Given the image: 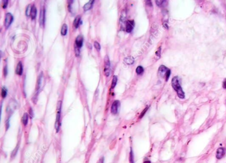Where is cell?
<instances>
[{
    "mask_svg": "<svg viewBox=\"0 0 226 163\" xmlns=\"http://www.w3.org/2000/svg\"><path fill=\"white\" fill-rule=\"evenodd\" d=\"M172 86L174 88V90L176 91V92L177 93V94H178L179 97L180 98H181V99H184L185 97V92H183V90L182 89V87H181V86L180 84L178 76H174L173 78Z\"/></svg>",
    "mask_w": 226,
    "mask_h": 163,
    "instance_id": "6da1fadb",
    "label": "cell"
},
{
    "mask_svg": "<svg viewBox=\"0 0 226 163\" xmlns=\"http://www.w3.org/2000/svg\"><path fill=\"white\" fill-rule=\"evenodd\" d=\"M170 75V70L165 66L162 65L159 67V68H158V76L162 78H164L166 81L168 80Z\"/></svg>",
    "mask_w": 226,
    "mask_h": 163,
    "instance_id": "7a4b0ae2",
    "label": "cell"
},
{
    "mask_svg": "<svg viewBox=\"0 0 226 163\" xmlns=\"http://www.w3.org/2000/svg\"><path fill=\"white\" fill-rule=\"evenodd\" d=\"M61 105H62V102L59 101L57 104V120L55 123V128L57 130V132H58L60 126V111H61Z\"/></svg>",
    "mask_w": 226,
    "mask_h": 163,
    "instance_id": "3957f363",
    "label": "cell"
},
{
    "mask_svg": "<svg viewBox=\"0 0 226 163\" xmlns=\"http://www.w3.org/2000/svg\"><path fill=\"white\" fill-rule=\"evenodd\" d=\"M104 72L106 76H109V74H110V62H109V59L108 56H106L104 58Z\"/></svg>",
    "mask_w": 226,
    "mask_h": 163,
    "instance_id": "277c9868",
    "label": "cell"
},
{
    "mask_svg": "<svg viewBox=\"0 0 226 163\" xmlns=\"http://www.w3.org/2000/svg\"><path fill=\"white\" fill-rule=\"evenodd\" d=\"M14 20V18L12 15L9 13H8L5 15V22H4V25L5 28H8L10 25L11 24L12 21Z\"/></svg>",
    "mask_w": 226,
    "mask_h": 163,
    "instance_id": "5b68a950",
    "label": "cell"
},
{
    "mask_svg": "<svg viewBox=\"0 0 226 163\" xmlns=\"http://www.w3.org/2000/svg\"><path fill=\"white\" fill-rule=\"evenodd\" d=\"M119 105H120V102H119V101H118V100H116V101H115L113 103V104L112 105V108H111V113L112 114L115 115L118 114Z\"/></svg>",
    "mask_w": 226,
    "mask_h": 163,
    "instance_id": "8992f818",
    "label": "cell"
},
{
    "mask_svg": "<svg viewBox=\"0 0 226 163\" xmlns=\"http://www.w3.org/2000/svg\"><path fill=\"white\" fill-rule=\"evenodd\" d=\"M225 155V149L222 147L219 148L216 152V158L218 159H222Z\"/></svg>",
    "mask_w": 226,
    "mask_h": 163,
    "instance_id": "52a82bcc",
    "label": "cell"
},
{
    "mask_svg": "<svg viewBox=\"0 0 226 163\" xmlns=\"http://www.w3.org/2000/svg\"><path fill=\"white\" fill-rule=\"evenodd\" d=\"M75 43H76V47H77L78 48H81L83 44V37L81 35L78 36L76 39Z\"/></svg>",
    "mask_w": 226,
    "mask_h": 163,
    "instance_id": "ba28073f",
    "label": "cell"
},
{
    "mask_svg": "<svg viewBox=\"0 0 226 163\" xmlns=\"http://www.w3.org/2000/svg\"><path fill=\"white\" fill-rule=\"evenodd\" d=\"M134 27L133 21H128L126 24V31L127 33H131Z\"/></svg>",
    "mask_w": 226,
    "mask_h": 163,
    "instance_id": "9c48e42d",
    "label": "cell"
},
{
    "mask_svg": "<svg viewBox=\"0 0 226 163\" xmlns=\"http://www.w3.org/2000/svg\"><path fill=\"white\" fill-rule=\"evenodd\" d=\"M39 22L41 26H42L44 25L45 22V9L44 8H42L41 9V13H40V17H39Z\"/></svg>",
    "mask_w": 226,
    "mask_h": 163,
    "instance_id": "30bf717a",
    "label": "cell"
},
{
    "mask_svg": "<svg viewBox=\"0 0 226 163\" xmlns=\"http://www.w3.org/2000/svg\"><path fill=\"white\" fill-rule=\"evenodd\" d=\"M23 73V66L21 62H19L17 64V68H16V74L18 75H21Z\"/></svg>",
    "mask_w": 226,
    "mask_h": 163,
    "instance_id": "8fae6325",
    "label": "cell"
},
{
    "mask_svg": "<svg viewBox=\"0 0 226 163\" xmlns=\"http://www.w3.org/2000/svg\"><path fill=\"white\" fill-rule=\"evenodd\" d=\"M94 2V1H90L88 3L85 4L84 6V10L88 11V10L90 9L91 8V7H92V5H93Z\"/></svg>",
    "mask_w": 226,
    "mask_h": 163,
    "instance_id": "7c38bea8",
    "label": "cell"
},
{
    "mask_svg": "<svg viewBox=\"0 0 226 163\" xmlns=\"http://www.w3.org/2000/svg\"><path fill=\"white\" fill-rule=\"evenodd\" d=\"M80 15H78L76 18L75 20L74 21V24H73V25H74V27L76 29L78 27L79 25H80Z\"/></svg>",
    "mask_w": 226,
    "mask_h": 163,
    "instance_id": "4fadbf2b",
    "label": "cell"
},
{
    "mask_svg": "<svg viewBox=\"0 0 226 163\" xmlns=\"http://www.w3.org/2000/svg\"><path fill=\"white\" fill-rule=\"evenodd\" d=\"M124 61H125V63H126L127 65H131L133 64V62H134L133 58H132L131 56H128V57L125 58V60H124Z\"/></svg>",
    "mask_w": 226,
    "mask_h": 163,
    "instance_id": "5bb4252c",
    "label": "cell"
},
{
    "mask_svg": "<svg viewBox=\"0 0 226 163\" xmlns=\"http://www.w3.org/2000/svg\"><path fill=\"white\" fill-rule=\"evenodd\" d=\"M28 120H29V115L27 113H25V114H24L23 118H22V122L24 125H27V124L28 123Z\"/></svg>",
    "mask_w": 226,
    "mask_h": 163,
    "instance_id": "9a60e30c",
    "label": "cell"
},
{
    "mask_svg": "<svg viewBox=\"0 0 226 163\" xmlns=\"http://www.w3.org/2000/svg\"><path fill=\"white\" fill-rule=\"evenodd\" d=\"M36 15V9L35 5L32 6V9H31V13H30V16L33 20H35Z\"/></svg>",
    "mask_w": 226,
    "mask_h": 163,
    "instance_id": "2e32d148",
    "label": "cell"
},
{
    "mask_svg": "<svg viewBox=\"0 0 226 163\" xmlns=\"http://www.w3.org/2000/svg\"><path fill=\"white\" fill-rule=\"evenodd\" d=\"M67 30H68V27H67L66 24H64L62 27V29H61V34H62V35H66Z\"/></svg>",
    "mask_w": 226,
    "mask_h": 163,
    "instance_id": "e0dca14e",
    "label": "cell"
},
{
    "mask_svg": "<svg viewBox=\"0 0 226 163\" xmlns=\"http://www.w3.org/2000/svg\"><path fill=\"white\" fill-rule=\"evenodd\" d=\"M144 72V69L142 66H139L137 68H136V72L137 74H141L143 72Z\"/></svg>",
    "mask_w": 226,
    "mask_h": 163,
    "instance_id": "ac0fdd59",
    "label": "cell"
},
{
    "mask_svg": "<svg viewBox=\"0 0 226 163\" xmlns=\"http://www.w3.org/2000/svg\"><path fill=\"white\" fill-rule=\"evenodd\" d=\"M117 82H118V77L116 76H114L113 78V80H112V88H114L115 86L117 84Z\"/></svg>",
    "mask_w": 226,
    "mask_h": 163,
    "instance_id": "d6986e66",
    "label": "cell"
},
{
    "mask_svg": "<svg viewBox=\"0 0 226 163\" xmlns=\"http://www.w3.org/2000/svg\"><path fill=\"white\" fill-rule=\"evenodd\" d=\"M31 9H32V6L30 5H29L27 7V9H26V15H27V16L30 15V13H31Z\"/></svg>",
    "mask_w": 226,
    "mask_h": 163,
    "instance_id": "ffe728a7",
    "label": "cell"
},
{
    "mask_svg": "<svg viewBox=\"0 0 226 163\" xmlns=\"http://www.w3.org/2000/svg\"><path fill=\"white\" fill-rule=\"evenodd\" d=\"M130 163H134V156L132 150H131L130 155Z\"/></svg>",
    "mask_w": 226,
    "mask_h": 163,
    "instance_id": "44dd1931",
    "label": "cell"
},
{
    "mask_svg": "<svg viewBox=\"0 0 226 163\" xmlns=\"http://www.w3.org/2000/svg\"><path fill=\"white\" fill-rule=\"evenodd\" d=\"M7 96V90H6L5 87H3L2 90V96L3 98H5Z\"/></svg>",
    "mask_w": 226,
    "mask_h": 163,
    "instance_id": "7402d4cb",
    "label": "cell"
},
{
    "mask_svg": "<svg viewBox=\"0 0 226 163\" xmlns=\"http://www.w3.org/2000/svg\"><path fill=\"white\" fill-rule=\"evenodd\" d=\"M94 47L96 48V49L97 50V51H100V48H101V47H100V44L98 43V42H94Z\"/></svg>",
    "mask_w": 226,
    "mask_h": 163,
    "instance_id": "603a6c76",
    "label": "cell"
},
{
    "mask_svg": "<svg viewBox=\"0 0 226 163\" xmlns=\"http://www.w3.org/2000/svg\"><path fill=\"white\" fill-rule=\"evenodd\" d=\"M156 3L158 6H162V5H163L164 3H167V1H156Z\"/></svg>",
    "mask_w": 226,
    "mask_h": 163,
    "instance_id": "cb8c5ba5",
    "label": "cell"
},
{
    "mask_svg": "<svg viewBox=\"0 0 226 163\" xmlns=\"http://www.w3.org/2000/svg\"><path fill=\"white\" fill-rule=\"evenodd\" d=\"M147 110H148V108H145L143 111V112L141 113V115H140L139 116V118L140 119H141V118H142L143 117V116L145 115V112L146 111H147Z\"/></svg>",
    "mask_w": 226,
    "mask_h": 163,
    "instance_id": "d4e9b609",
    "label": "cell"
},
{
    "mask_svg": "<svg viewBox=\"0 0 226 163\" xmlns=\"http://www.w3.org/2000/svg\"><path fill=\"white\" fill-rule=\"evenodd\" d=\"M160 54H161V48H158V51L156 52V55H157V56H160Z\"/></svg>",
    "mask_w": 226,
    "mask_h": 163,
    "instance_id": "484cf974",
    "label": "cell"
},
{
    "mask_svg": "<svg viewBox=\"0 0 226 163\" xmlns=\"http://www.w3.org/2000/svg\"><path fill=\"white\" fill-rule=\"evenodd\" d=\"M7 5H8V1H5V2H3V8H7Z\"/></svg>",
    "mask_w": 226,
    "mask_h": 163,
    "instance_id": "4316f807",
    "label": "cell"
},
{
    "mask_svg": "<svg viewBox=\"0 0 226 163\" xmlns=\"http://www.w3.org/2000/svg\"><path fill=\"white\" fill-rule=\"evenodd\" d=\"M223 88L226 89V79L224 80L223 82Z\"/></svg>",
    "mask_w": 226,
    "mask_h": 163,
    "instance_id": "83f0119b",
    "label": "cell"
},
{
    "mask_svg": "<svg viewBox=\"0 0 226 163\" xmlns=\"http://www.w3.org/2000/svg\"><path fill=\"white\" fill-rule=\"evenodd\" d=\"M3 72H4V76H6V75H7V68H6V66H5V68H4Z\"/></svg>",
    "mask_w": 226,
    "mask_h": 163,
    "instance_id": "f1b7e54d",
    "label": "cell"
}]
</instances>
